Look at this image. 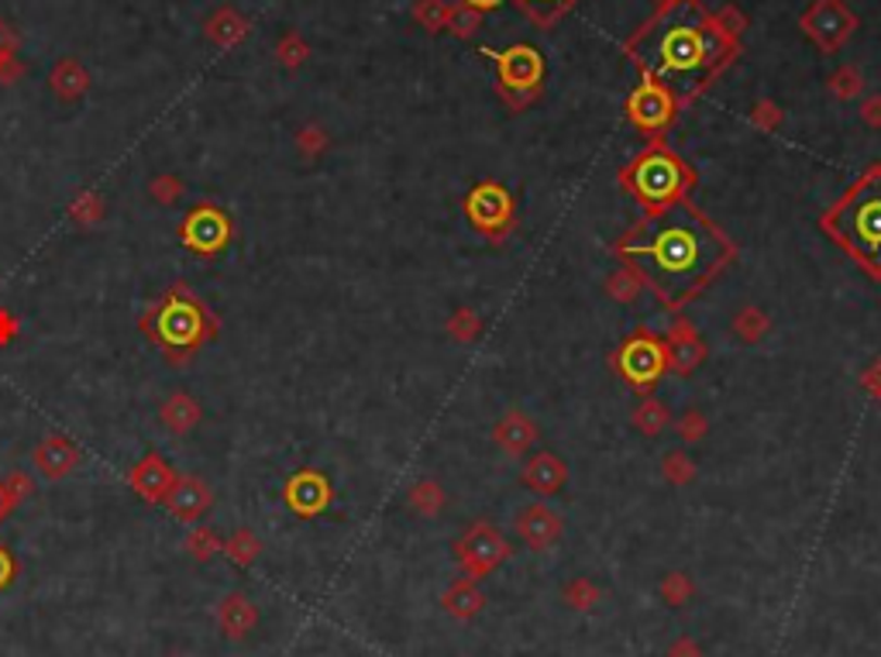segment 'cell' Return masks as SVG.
I'll return each instance as SVG.
<instances>
[{
    "label": "cell",
    "mask_w": 881,
    "mask_h": 657,
    "mask_svg": "<svg viewBox=\"0 0 881 657\" xmlns=\"http://www.w3.org/2000/svg\"><path fill=\"white\" fill-rule=\"evenodd\" d=\"M627 252L644 262L661 293L682 296L710 275L724 255V245L703 217H695L692 210H668L640 228L627 242Z\"/></svg>",
    "instance_id": "6da1fadb"
},
{
    "label": "cell",
    "mask_w": 881,
    "mask_h": 657,
    "mask_svg": "<svg viewBox=\"0 0 881 657\" xmlns=\"http://www.w3.org/2000/svg\"><path fill=\"white\" fill-rule=\"evenodd\" d=\"M827 224L860 262L881 275V172L865 179V183L830 214Z\"/></svg>",
    "instance_id": "7a4b0ae2"
},
{
    "label": "cell",
    "mask_w": 881,
    "mask_h": 657,
    "mask_svg": "<svg viewBox=\"0 0 881 657\" xmlns=\"http://www.w3.org/2000/svg\"><path fill=\"white\" fill-rule=\"evenodd\" d=\"M706 59H710V42H706V31L699 25L675 22L661 31L654 42V66L668 79L699 73L706 66Z\"/></svg>",
    "instance_id": "3957f363"
},
{
    "label": "cell",
    "mask_w": 881,
    "mask_h": 657,
    "mask_svg": "<svg viewBox=\"0 0 881 657\" xmlns=\"http://www.w3.org/2000/svg\"><path fill=\"white\" fill-rule=\"evenodd\" d=\"M634 190L644 196V201H665V196H675L678 183H682V169L678 163L665 155H651L637 166V172L630 176Z\"/></svg>",
    "instance_id": "277c9868"
},
{
    "label": "cell",
    "mask_w": 881,
    "mask_h": 657,
    "mask_svg": "<svg viewBox=\"0 0 881 657\" xmlns=\"http://www.w3.org/2000/svg\"><path fill=\"white\" fill-rule=\"evenodd\" d=\"M630 117L640 128H661L672 117V96L661 90L657 83L640 87L630 96Z\"/></svg>",
    "instance_id": "5b68a950"
},
{
    "label": "cell",
    "mask_w": 881,
    "mask_h": 657,
    "mask_svg": "<svg viewBox=\"0 0 881 657\" xmlns=\"http://www.w3.org/2000/svg\"><path fill=\"white\" fill-rule=\"evenodd\" d=\"M499 69H503V83L510 87H534L540 76V55L527 46L499 52Z\"/></svg>",
    "instance_id": "8992f818"
},
{
    "label": "cell",
    "mask_w": 881,
    "mask_h": 657,
    "mask_svg": "<svg viewBox=\"0 0 881 657\" xmlns=\"http://www.w3.org/2000/svg\"><path fill=\"white\" fill-rule=\"evenodd\" d=\"M469 4H475V8H496L499 0H469Z\"/></svg>",
    "instance_id": "52a82bcc"
},
{
    "label": "cell",
    "mask_w": 881,
    "mask_h": 657,
    "mask_svg": "<svg viewBox=\"0 0 881 657\" xmlns=\"http://www.w3.org/2000/svg\"><path fill=\"white\" fill-rule=\"evenodd\" d=\"M531 4H548V0H531Z\"/></svg>",
    "instance_id": "ba28073f"
}]
</instances>
